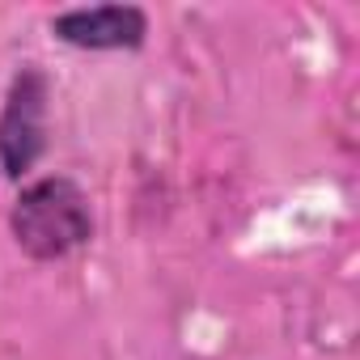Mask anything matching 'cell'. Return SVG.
<instances>
[{
  "mask_svg": "<svg viewBox=\"0 0 360 360\" xmlns=\"http://www.w3.org/2000/svg\"><path fill=\"white\" fill-rule=\"evenodd\" d=\"M51 34L72 43V47H89V51H123V47H140L144 43L148 18L136 5L68 9V13L51 18Z\"/></svg>",
  "mask_w": 360,
  "mask_h": 360,
  "instance_id": "cell-3",
  "label": "cell"
},
{
  "mask_svg": "<svg viewBox=\"0 0 360 360\" xmlns=\"http://www.w3.org/2000/svg\"><path fill=\"white\" fill-rule=\"evenodd\" d=\"M13 238L30 259H64L89 238V204L68 178H39L13 204Z\"/></svg>",
  "mask_w": 360,
  "mask_h": 360,
  "instance_id": "cell-1",
  "label": "cell"
},
{
  "mask_svg": "<svg viewBox=\"0 0 360 360\" xmlns=\"http://www.w3.org/2000/svg\"><path fill=\"white\" fill-rule=\"evenodd\" d=\"M47 144V77L26 68L13 77L5 110H0V169L5 178H22L34 169Z\"/></svg>",
  "mask_w": 360,
  "mask_h": 360,
  "instance_id": "cell-2",
  "label": "cell"
}]
</instances>
